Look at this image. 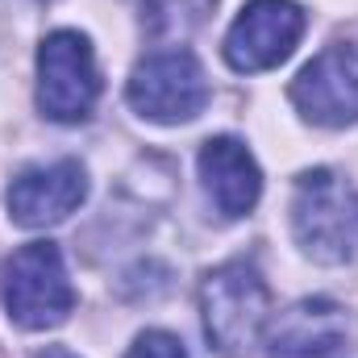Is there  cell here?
I'll return each instance as SVG.
<instances>
[{
    "mask_svg": "<svg viewBox=\"0 0 358 358\" xmlns=\"http://www.w3.org/2000/svg\"><path fill=\"white\" fill-rule=\"evenodd\" d=\"M292 234L313 263L321 267L350 263L358 255V187L329 167H313L296 176Z\"/></svg>",
    "mask_w": 358,
    "mask_h": 358,
    "instance_id": "1",
    "label": "cell"
},
{
    "mask_svg": "<svg viewBox=\"0 0 358 358\" xmlns=\"http://www.w3.org/2000/svg\"><path fill=\"white\" fill-rule=\"evenodd\" d=\"M200 317L204 338L217 355L246 358L271 321V287L255 263L234 259L200 279Z\"/></svg>",
    "mask_w": 358,
    "mask_h": 358,
    "instance_id": "2",
    "label": "cell"
},
{
    "mask_svg": "<svg viewBox=\"0 0 358 358\" xmlns=\"http://www.w3.org/2000/svg\"><path fill=\"white\" fill-rule=\"evenodd\" d=\"M0 300L13 325L21 329H55L76 308V287L67 279L63 255L55 242L21 246L0 271Z\"/></svg>",
    "mask_w": 358,
    "mask_h": 358,
    "instance_id": "3",
    "label": "cell"
},
{
    "mask_svg": "<svg viewBox=\"0 0 358 358\" xmlns=\"http://www.w3.org/2000/svg\"><path fill=\"white\" fill-rule=\"evenodd\" d=\"M100 100V67L80 29H55L38 46V108L59 125L88 121Z\"/></svg>",
    "mask_w": 358,
    "mask_h": 358,
    "instance_id": "4",
    "label": "cell"
},
{
    "mask_svg": "<svg viewBox=\"0 0 358 358\" xmlns=\"http://www.w3.org/2000/svg\"><path fill=\"white\" fill-rule=\"evenodd\" d=\"M125 96L138 117H146L155 125H183L204 113L208 80H204L200 59L187 46H167V50L146 55L134 67Z\"/></svg>",
    "mask_w": 358,
    "mask_h": 358,
    "instance_id": "5",
    "label": "cell"
},
{
    "mask_svg": "<svg viewBox=\"0 0 358 358\" xmlns=\"http://www.w3.org/2000/svg\"><path fill=\"white\" fill-rule=\"evenodd\" d=\"M304 25L308 17L296 0H250L225 34V63L242 76L271 71L296 50Z\"/></svg>",
    "mask_w": 358,
    "mask_h": 358,
    "instance_id": "6",
    "label": "cell"
},
{
    "mask_svg": "<svg viewBox=\"0 0 358 358\" xmlns=\"http://www.w3.org/2000/svg\"><path fill=\"white\" fill-rule=\"evenodd\" d=\"M292 104L313 125H355L358 121V42H329L292 80Z\"/></svg>",
    "mask_w": 358,
    "mask_h": 358,
    "instance_id": "7",
    "label": "cell"
},
{
    "mask_svg": "<svg viewBox=\"0 0 358 358\" xmlns=\"http://www.w3.org/2000/svg\"><path fill=\"white\" fill-rule=\"evenodd\" d=\"M350 342V313L338 300L308 296L267 321V358H334Z\"/></svg>",
    "mask_w": 358,
    "mask_h": 358,
    "instance_id": "8",
    "label": "cell"
},
{
    "mask_svg": "<svg viewBox=\"0 0 358 358\" xmlns=\"http://www.w3.org/2000/svg\"><path fill=\"white\" fill-rule=\"evenodd\" d=\"M88 196V171L76 159H59L46 167H29L8 183V217L21 229H46L67 221Z\"/></svg>",
    "mask_w": 358,
    "mask_h": 358,
    "instance_id": "9",
    "label": "cell"
},
{
    "mask_svg": "<svg viewBox=\"0 0 358 358\" xmlns=\"http://www.w3.org/2000/svg\"><path fill=\"white\" fill-rule=\"evenodd\" d=\"M200 179H204V192L208 200L217 204L221 217H246L255 213L259 196H263V171L255 163V155L246 150V142L238 138H208L200 146Z\"/></svg>",
    "mask_w": 358,
    "mask_h": 358,
    "instance_id": "10",
    "label": "cell"
},
{
    "mask_svg": "<svg viewBox=\"0 0 358 358\" xmlns=\"http://www.w3.org/2000/svg\"><path fill=\"white\" fill-rule=\"evenodd\" d=\"M213 0H138V21L150 38H183L208 17Z\"/></svg>",
    "mask_w": 358,
    "mask_h": 358,
    "instance_id": "11",
    "label": "cell"
},
{
    "mask_svg": "<svg viewBox=\"0 0 358 358\" xmlns=\"http://www.w3.org/2000/svg\"><path fill=\"white\" fill-rule=\"evenodd\" d=\"M125 358H187V350H183V342H179L176 334H167V329H146V334L134 338V346H129Z\"/></svg>",
    "mask_w": 358,
    "mask_h": 358,
    "instance_id": "12",
    "label": "cell"
},
{
    "mask_svg": "<svg viewBox=\"0 0 358 358\" xmlns=\"http://www.w3.org/2000/svg\"><path fill=\"white\" fill-rule=\"evenodd\" d=\"M34 358H76V355H67V350H59V346H50V350H42V355H34Z\"/></svg>",
    "mask_w": 358,
    "mask_h": 358,
    "instance_id": "13",
    "label": "cell"
}]
</instances>
